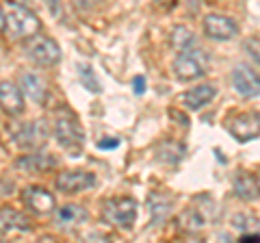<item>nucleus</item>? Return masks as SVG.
Here are the masks:
<instances>
[{
  "label": "nucleus",
  "instance_id": "obj_27",
  "mask_svg": "<svg viewBox=\"0 0 260 243\" xmlns=\"http://www.w3.org/2000/svg\"><path fill=\"white\" fill-rule=\"evenodd\" d=\"M241 241H260V234H241Z\"/></svg>",
  "mask_w": 260,
  "mask_h": 243
},
{
  "label": "nucleus",
  "instance_id": "obj_3",
  "mask_svg": "<svg viewBox=\"0 0 260 243\" xmlns=\"http://www.w3.org/2000/svg\"><path fill=\"white\" fill-rule=\"evenodd\" d=\"M24 50H26V54L42 68H54L56 63L61 61L59 44H56L52 37H48V35H35V37L26 39Z\"/></svg>",
  "mask_w": 260,
  "mask_h": 243
},
{
  "label": "nucleus",
  "instance_id": "obj_21",
  "mask_svg": "<svg viewBox=\"0 0 260 243\" xmlns=\"http://www.w3.org/2000/svg\"><path fill=\"white\" fill-rule=\"evenodd\" d=\"M180 224L184 226L186 230H200V228H204V224H206V217L200 213V208H189V210H184V215L180 217Z\"/></svg>",
  "mask_w": 260,
  "mask_h": 243
},
{
  "label": "nucleus",
  "instance_id": "obj_17",
  "mask_svg": "<svg viewBox=\"0 0 260 243\" xmlns=\"http://www.w3.org/2000/svg\"><path fill=\"white\" fill-rule=\"evenodd\" d=\"M234 196L241 198V200H245V202L256 200L260 196L256 176H251V174H239L237 180H234Z\"/></svg>",
  "mask_w": 260,
  "mask_h": 243
},
{
  "label": "nucleus",
  "instance_id": "obj_14",
  "mask_svg": "<svg viewBox=\"0 0 260 243\" xmlns=\"http://www.w3.org/2000/svg\"><path fill=\"white\" fill-rule=\"evenodd\" d=\"M20 89L28 100L42 104L46 98V83L39 78L35 72H22L20 74Z\"/></svg>",
  "mask_w": 260,
  "mask_h": 243
},
{
  "label": "nucleus",
  "instance_id": "obj_23",
  "mask_svg": "<svg viewBox=\"0 0 260 243\" xmlns=\"http://www.w3.org/2000/svg\"><path fill=\"white\" fill-rule=\"evenodd\" d=\"M245 52L251 56V61H256L260 66V39L258 37L247 39V42H245Z\"/></svg>",
  "mask_w": 260,
  "mask_h": 243
},
{
  "label": "nucleus",
  "instance_id": "obj_1",
  "mask_svg": "<svg viewBox=\"0 0 260 243\" xmlns=\"http://www.w3.org/2000/svg\"><path fill=\"white\" fill-rule=\"evenodd\" d=\"M54 137L59 141L61 148H65L72 155H78L83 150V143H85V133H83V126H80L78 117L72 113L70 109H63L56 113V119H54Z\"/></svg>",
  "mask_w": 260,
  "mask_h": 243
},
{
  "label": "nucleus",
  "instance_id": "obj_13",
  "mask_svg": "<svg viewBox=\"0 0 260 243\" xmlns=\"http://www.w3.org/2000/svg\"><path fill=\"white\" fill-rule=\"evenodd\" d=\"M217 96V87L210 85V83H204V85H198L189 89L186 94L180 96V102L184 104L186 109L191 111H200L202 107H206L208 102H213V98Z\"/></svg>",
  "mask_w": 260,
  "mask_h": 243
},
{
  "label": "nucleus",
  "instance_id": "obj_22",
  "mask_svg": "<svg viewBox=\"0 0 260 243\" xmlns=\"http://www.w3.org/2000/svg\"><path fill=\"white\" fill-rule=\"evenodd\" d=\"M78 76H80V80L85 83V87L87 89H91V92H100V85H98V78H95V74L91 72V68L89 66H78Z\"/></svg>",
  "mask_w": 260,
  "mask_h": 243
},
{
  "label": "nucleus",
  "instance_id": "obj_19",
  "mask_svg": "<svg viewBox=\"0 0 260 243\" xmlns=\"http://www.w3.org/2000/svg\"><path fill=\"white\" fill-rule=\"evenodd\" d=\"M172 46H174V50H178V52H195V50H198L193 33L189 28H184V26H176L174 28Z\"/></svg>",
  "mask_w": 260,
  "mask_h": 243
},
{
  "label": "nucleus",
  "instance_id": "obj_8",
  "mask_svg": "<svg viewBox=\"0 0 260 243\" xmlns=\"http://www.w3.org/2000/svg\"><path fill=\"white\" fill-rule=\"evenodd\" d=\"M230 135L234 137L237 141H249V139H256L260 135V113L258 111H245L237 115L230 122Z\"/></svg>",
  "mask_w": 260,
  "mask_h": 243
},
{
  "label": "nucleus",
  "instance_id": "obj_25",
  "mask_svg": "<svg viewBox=\"0 0 260 243\" xmlns=\"http://www.w3.org/2000/svg\"><path fill=\"white\" fill-rule=\"evenodd\" d=\"M98 145H100L102 150H111V148H117L119 141H117V139H102V141L98 143Z\"/></svg>",
  "mask_w": 260,
  "mask_h": 243
},
{
  "label": "nucleus",
  "instance_id": "obj_29",
  "mask_svg": "<svg viewBox=\"0 0 260 243\" xmlns=\"http://www.w3.org/2000/svg\"><path fill=\"white\" fill-rule=\"evenodd\" d=\"M256 183H258V189H260V169H258V174H256Z\"/></svg>",
  "mask_w": 260,
  "mask_h": 243
},
{
  "label": "nucleus",
  "instance_id": "obj_18",
  "mask_svg": "<svg viewBox=\"0 0 260 243\" xmlns=\"http://www.w3.org/2000/svg\"><path fill=\"white\" fill-rule=\"evenodd\" d=\"M52 165H54V159L50 155H26L18 161V167L26 169L30 174H42Z\"/></svg>",
  "mask_w": 260,
  "mask_h": 243
},
{
  "label": "nucleus",
  "instance_id": "obj_11",
  "mask_svg": "<svg viewBox=\"0 0 260 243\" xmlns=\"http://www.w3.org/2000/svg\"><path fill=\"white\" fill-rule=\"evenodd\" d=\"M232 85L234 89L245 96V98H256L260 96V74L256 70H251L249 66H237L232 72Z\"/></svg>",
  "mask_w": 260,
  "mask_h": 243
},
{
  "label": "nucleus",
  "instance_id": "obj_16",
  "mask_svg": "<svg viewBox=\"0 0 260 243\" xmlns=\"http://www.w3.org/2000/svg\"><path fill=\"white\" fill-rule=\"evenodd\" d=\"M85 220H87V210L78 204H65L54 215V224L59 228H74V226H80Z\"/></svg>",
  "mask_w": 260,
  "mask_h": 243
},
{
  "label": "nucleus",
  "instance_id": "obj_4",
  "mask_svg": "<svg viewBox=\"0 0 260 243\" xmlns=\"http://www.w3.org/2000/svg\"><path fill=\"white\" fill-rule=\"evenodd\" d=\"M104 220L121 230H130L137 220V202L133 198H115L104 206Z\"/></svg>",
  "mask_w": 260,
  "mask_h": 243
},
{
  "label": "nucleus",
  "instance_id": "obj_6",
  "mask_svg": "<svg viewBox=\"0 0 260 243\" xmlns=\"http://www.w3.org/2000/svg\"><path fill=\"white\" fill-rule=\"evenodd\" d=\"M22 202L35 215H50L56 210V200L44 187H26L22 191Z\"/></svg>",
  "mask_w": 260,
  "mask_h": 243
},
{
  "label": "nucleus",
  "instance_id": "obj_12",
  "mask_svg": "<svg viewBox=\"0 0 260 243\" xmlns=\"http://www.w3.org/2000/svg\"><path fill=\"white\" fill-rule=\"evenodd\" d=\"M0 109L11 117L20 115L24 111V94L20 85L11 83V80H3L0 83Z\"/></svg>",
  "mask_w": 260,
  "mask_h": 243
},
{
  "label": "nucleus",
  "instance_id": "obj_9",
  "mask_svg": "<svg viewBox=\"0 0 260 243\" xmlns=\"http://www.w3.org/2000/svg\"><path fill=\"white\" fill-rule=\"evenodd\" d=\"M95 185V176L91 172H85V169H68V172H61L56 176V187L63 193H80L87 191Z\"/></svg>",
  "mask_w": 260,
  "mask_h": 243
},
{
  "label": "nucleus",
  "instance_id": "obj_5",
  "mask_svg": "<svg viewBox=\"0 0 260 243\" xmlns=\"http://www.w3.org/2000/svg\"><path fill=\"white\" fill-rule=\"evenodd\" d=\"M13 139L24 150H37L48 139V128L42 119H30L26 124H22L20 128H15Z\"/></svg>",
  "mask_w": 260,
  "mask_h": 243
},
{
  "label": "nucleus",
  "instance_id": "obj_26",
  "mask_svg": "<svg viewBox=\"0 0 260 243\" xmlns=\"http://www.w3.org/2000/svg\"><path fill=\"white\" fill-rule=\"evenodd\" d=\"M135 92L137 94H143V76H137L135 78Z\"/></svg>",
  "mask_w": 260,
  "mask_h": 243
},
{
  "label": "nucleus",
  "instance_id": "obj_20",
  "mask_svg": "<svg viewBox=\"0 0 260 243\" xmlns=\"http://www.w3.org/2000/svg\"><path fill=\"white\" fill-rule=\"evenodd\" d=\"M150 210L154 215V222H158V220H162V217L169 215V210H172V200L154 193V196L150 198Z\"/></svg>",
  "mask_w": 260,
  "mask_h": 243
},
{
  "label": "nucleus",
  "instance_id": "obj_24",
  "mask_svg": "<svg viewBox=\"0 0 260 243\" xmlns=\"http://www.w3.org/2000/svg\"><path fill=\"white\" fill-rule=\"evenodd\" d=\"M98 3H102V0H72V5L78 7V9H91Z\"/></svg>",
  "mask_w": 260,
  "mask_h": 243
},
{
  "label": "nucleus",
  "instance_id": "obj_7",
  "mask_svg": "<svg viewBox=\"0 0 260 243\" xmlns=\"http://www.w3.org/2000/svg\"><path fill=\"white\" fill-rule=\"evenodd\" d=\"M204 33L210 39H217V42H228L234 35L239 33V24L232 18L221 13H208L204 18Z\"/></svg>",
  "mask_w": 260,
  "mask_h": 243
},
{
  "label": "nucleus",
  "instance_id": "obj_15",
  "mask_svg": "<svg viewBox=\"0 0 260 243\" xmlns=\"http://www.w3.org/2000/svg\"><path fill=\"white\" fill-rule=\"evenodd\" d=\"M15 230H20V232L30 230V222L20 213V210H15L11 206H3L0 208V232L9 234Z\"/></svg>",
  "mask_w": 260,
  "mask_h": 243
},
{
  "label": "nucleus",
  "instance_id": "obj_10",
  "mask_svg": "<svg viewBox=\"0 0 260 243\" xmlns=\"http://www.w3.org/2000/svg\"><path fill=\"white\" fill-rule=\"evenodd\" d=\"M174 74L178 80H195L200 76H204V63L200 61L198 50L195 52H178V56L174 59Z\"/></svg>",
  "mask_w": 260,
  "mask_h": 243
},
{
  "label": "nucleus",
  "instance_id": "obj_28",
  "mask_svg": "<svg viewBox=\"0 0 260 243\" xmlns=\"http://www.w3.org/2000/svg\"><path fill=\"white\" fill-rule=\"evenodd\" d=\"M7 28V15H5V11L0 9V33Z\"/></svg>",
  "mask_w": 260,
  "mask_h": 243
},
{
  "label": "nucleus",
  "instance_id": "obj_2",
  "mask_svg": "<svg viewBox=\"0 0 260 243\" xmlns=\"http://www.w3.org/2000/svg\"><path fill=\"white\" fill-rule=\"evenodd\" d=\"M7 28L9 33L18 39H30L42 33V20L37 18L30 9H26L24 5L18 3H7Z\"/></svg>",
  "mask_w": 260,
  "mask_h": 243
}]
</instances>
